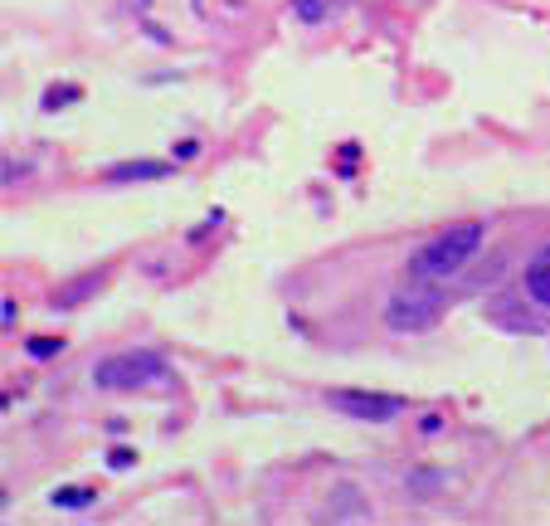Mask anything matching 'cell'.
<instances>
[{
	"label": "cell",
	"mask_w": 550,
	"mask_h": 526,
	"mask_svg": "<svg viewBox=\"0 0 550 526\" xmlns=\"http://www.w3.org/2000/svg\"><path fill=\"white\" fill-rule=\"evenodd\" d=\"M443 312H448V293L434 278H414V273L385 302V322L395 332H429V327H439Z\"/></svg>",
	"instance_id": "6da1fadb"
},
{
	"label": "cell",
	"mask_w": 550,
	"mask_h": 526,
	"mask_svg": "<svg viewBox=\"0 0 550 526\" xmlns=\"http://www.w3.org/2000/svg\"><path fill=\"white\" fill-rule=\"evenodd\" d=\"M482 234H487V229L477 225V220H463V225L443 229L439 239H429V244L409 259V273H414V278H448V273H458L468 259H477Z\"/></svg>",
	"instance_id": "7a4b0ae2"
},
{
	"label": "cell",
	"mask_w": 550,
	"mask_h": 526,
	"mask_svg": "<svg viewBox=\"0 0 550 526\" xmlns=\"http://www.w3.org/2000/svg\"><path fill=\"white\" fill-rule=\"evenodd\" d=\"M93 380L103 390H142V385H166V361L156 351H122L93 366Z\"/></svg>",
	"instance_id": "3957f363"
},
{
	"label": "cell",
	"mask_w": 550,
	"mask_h": 526,
	"mask_svg": "<svg viewBox=\"0 0 550 526\" xmlns=\"http://www.w3.org/2000/svg\"><path fill=\"white\" fill-rule=\"evenodd\" d=\"M327 405L346 419H366V424H385L404 414L400 395H380V390H327Z\"/></svg>",
	"instance_id": "277c9868"
},
{
	"label": "cell",
	"mask_w": 550,
	"mask_h": 526,
	"mask_svg": "<svg viewBox=\"0 0 550 526\" xmlns=\"http://www.w3.org/2000/svg\"><path fill=\"white\" fill-rule=\"evenodd\" d=\"M526 298L550 307V249H541L536 259L526 263Z\"/></svg>",
	"instance_id": "5b68a950"
},
{
	"label": "cell",
	"mask_w": 550,
	"mask_h": 526,
	"mask_svg": "<svg viewBox=\"0 0 550 526\" xmlns=\"http://www.w3.org/2000/svg\"><path fill=\"white\" fill-rule=\"evenodd\" d=\"M161 176H171L166 161H127V166L108 171V181H161Z\"/></svg>",
	"instance_id": "8992f818"
},
{
	"label": "cell",
	"mask_w": 550,
	"mask_h": 526,
	"mask_svg": "<svg viewBox=\"0 0 550 526\" xmlns=\"http://www.w3.org/2000/svg\"><path fill=\"white\" fill-rule=\"evenodd\" d=\"M293 15L302 25H322L331 15V0H293Z\"/></svg>",
	"instance_id": "52a82bcc"
},
{
	"label": "cell",
	"mask_w": 550,
	"mask_h": 526,
	"mask_svg": "<svg viewBox=\"0 0 550 526\" xmlns=\"http://www.w3.org/2000/svg\"><path fill=\"white\" fill-rule=\"evenodd\" d=\"M98 283H103V278H98V273H88V278H78V283H69V288H59V298H54V302L74 307V302H83V293H93Z\"/></svg>",
	"instance_id": "ba28073f"
},
{
	"label": "cell",
	"mask_w": 550,
	"mask_h": 526,
	"mask_svg": "<svg viewBox=\"0 0 550 526\" xmlns=\"http://www.w3.org/2000/svg\"><path fill=\"white\" fill-rule=\"evenodd\" d=\"M54 502H59V507H88V502H93V488H59Z\"/></svg>",
	"instance_id": "9c48e42d"
},
{
	"label": "cell",
	"mask_w": 550,
	"mask_h": 526,
	"mask_svg": "<svg viewBox=\"0 0 550 526\" xmlns=\"http://www.w3.org/2000/svg\"><path fill=\"white\" fill-rule=\"evenodd\" d=\"M30 351H35V356H54V351H59V341H54V337H39V341H30Z\"/></svg>",
	"instance_id": "30bf717a"
},
{
	"label": "cell",
	"mask_w": 550,
	"mask_h": 526,
	"mask_svg": "<svg viewBox=\"0 0 550 526\" xmlns=\"http://www.w3.org/2000/svg\"><path fill=\"white\" fill-rule=\"evenodd\" d=\"M0 322H5V327H15V298L0 302Z\"/></svg>",
	"instance_id": "8fae6325"
},
{
	"label": "cell",
	"mask_w": 550,
	"mask_h": 526,
	"mask_svg": "<svg viewBox=\"0 0 550 526\" xmlns=\"http://www.w3.org/2000/svg\"><path fill=\"white\" fill-rule=\"evenodd\" d=\"M132 463V449H112V468H127Z\"/></svg>",
	"instance_id": "7c38bea8"
}]
</instances>
